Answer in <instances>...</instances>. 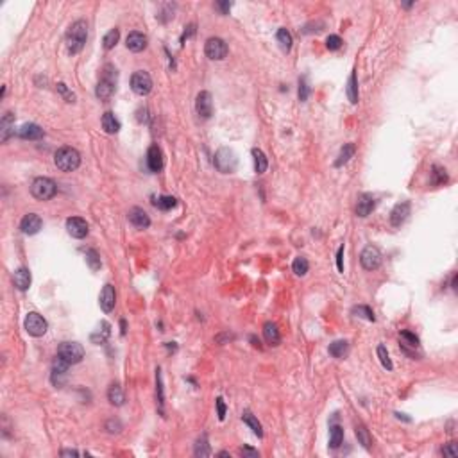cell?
<instances>
[{"mask_svg":"<svg viewBox=\"0 0 458 458\" xmlns=\"http://www.w3.org/2000/svg\"><path fill=\"white\" fill-rule=\"evenodd\" d=\"M88 38V24L84 20L74 22L66 32V47L70 54H77L82 51V47L86 43Z\"/></svg>","mask_w":458,"mask_h":458,"instance_id":"obj_1","label":"cell"},{"mask_svg":"<svg viewBox=\"0 0 458 458\" xmlns=\"http://www.w3.org/2000/svg\"><path fill=\"white\" fill-rule=\"evenodd\" d=\"M54 163L61 172H74L81 165V154L74 147H61L54 154Z\"/></svg>","mask_w":458,"mask_h":458,"instance_id":"obj_2","label":"cell"},{"mask_svg":"<svg viewBox=\"0 0 458 458\" xmlns=\"http://www.w3.org/2000/svg\"><path fill=\"white\" fill-rule=\"evenodd\" d=\"M115 88H117V70H115L113 65H106L104 70H102V77L97 84L95 95H97L101 101H107V99H111V95L115 93Z\"/></svg>","mask_w":458,"mask_h":458,"instance_id":"obj_3","label":"cell"},{"mask_svg":"<svg viewBox=\"0 0 458 458\" xmlns=\"http://www.w3.org/2000/svg\"><path fill=\"white\" fill-rule=\"evenodd\" d=\"M57 186L51 178H36L31 184V194L38 201H49L56 195Z\"/></svg>","mask_w":458,"mask_h":458,"instance_id":"obj_4","label":"cell"},{"mask_svg":"<svg viewBox=\"0 0 458 458\" xmlns=\"http://www.w3.org/2000/svg\"><path fill=\"white\" fill-rule=\"evenodd\" d=\"M215 167L222 174H231L236 168V154L228 147H222L215 154Z\"/></svg>","mask_w":458,"mask_h":458,"instance_id":"obj_5","label":"cell"},{"mask_svg":"<svg viewBox=\"0 0 458 458\" xmlns=\"http://www.w3.org/2000/svg\"><path fill=\"white\" fill-rule=\"evenodd\" d=\"M57 355L72 365V363H79L84 358V349L77 342H63L61 346L57 347Z\"/></svg>","mask_w":458,"mask_h":458,"instance_id":"obj_6","label":"cell"},{"mask_svg":"<svg viewBox=\"0 0 458 458\" xmlns=\"http://www.w3.org/2000/svg\"><path fill=\"white\" fill-rule=\"evenodd\" d=\"M131 90L136 93V95H140V97H145V95L151 93V90H153V79H151V76H149L147 72L138 70L132 74Z\"/></svg>","mask_w":458,"mask_h":458,"instance_id":"obj_7","label":"cell"},{"mask_svg":"<svg viewBox=\"0 0 458 458\" xmlns=\"http://www.w3.org/2000/svg\"><path fill=\"white\" fill-rule=\"evenodd\" d=\"M24 326H25V331L31 336H43L47 333V330H49L47 321L40 315V313H36V311L27 313Z\"/></svg>","mask_w":458,"mask_h":458,"instance_id":"obj_8","label":"cell"},{"mask_svg":"<svg viewBox=\"0 0 458 458\" xmlns=\"http://www.w3.org/2000/svg\"><path fill=\"white\" fill-rule=\"evenodd\" d=\"M204 52L211 61H222L228 56V45L222 38H209L204 45Z\"/></svg>","mask_w":458,"mask_h":458,"instance_id":"obj_9","label":"cell"},{"mask_svg":"<svg viewBox=\"0 0 458 458\" xmlns=\"http://www.w3.org/2000/svg\"><path fill=\"white\" fill-rule=\"evenodd\" d=\"M360 261H361V267L365 270H376V269H380V265H382V253H380L378 247H374V245H367L365 249L361 251Z\"/></svg>","mask_w":458,"mask_h":458,"instance_id":"obj_10","label":"cell"},{"mask_svg":"<svg viewBox=\"0 0 458 458\" xmlns=\"http://www.w3.org/2000/svg\"><path fill=\"white\" fill-rule=\"evenodd\" d=\"M66 231H68V234L70 236H74V238H84L88 234V222L84 219H81V217H70V219L66 220Z\"/></svg>","mask_w":458,"mask_h":458,"instance_id":"obj_11","label":"cell"},{"mask_svg":"<svg viewBox=\"0 0 458 458\" xmlns=\"http://www.w3.org/2000/svg\"><path fill=\"white\" fill-rule=\"evenodd\" d=\"M195 109H197L199 117L209 118L213 115V99H211V93L209 92H201L197 95V101H195Z\"/></svg>","mask_w":458,"mask_h":458,"instance_id":"obj_12","label":"cell"},{"mask_svg":"<svg viewBox=\"0 0 458 458\" xmlns=\"http://www.w3.org/2000/svg\"><path fill=\"white\" fill-rule=\"evenodd\" d=\"M99 303H101V308L106 311V313L113 311L115 303H117V292H115V286L113 285L104 286L102 292H101V297H99Z\"/></svg>","mask_w":458,"mask_h":458,"instance_id":"obj_13","label":"cell"},{"mask_svg":"<svg viewBox=\"0 0 458 458\" xmlns=\"http://www.w3.org/2000/svg\"><path fill=\"white\" fill-rule=\"evenodd\" d=\"M43 222H41L40 215L36 213H27L20 222V229L24 234H36L41 229Z\"/></svg>","mask_w":458,"mask_h":458,"instance_id":"obj_14","label":"cell"},{"mask_svg":"<svg viewBox=\"0 0 458 458\" xmlns=\"http://www.w3.org/2000/svg\"><path fill=\"white\" fill-rule=\"evenodd\" d=\"M408 215H410V203H408V201L396 204L392 209V213H390V224H392L394 228H399V226L408 219Z\"/></svg>","mask_w":458,"mask_h":458,"instance_id":"obj_15","label":"cell"},{"mask_svg":"<svg viewBox=\"0 0 458 458\" xmlns=\"http://www.w3.org/2000/svg\"><path fill=\"white\" fill-rule=\"evenodd\" d=\"M374 208H376V201H374V197H372L371 194H361L360 197H358V203H356L358 217L365 219V217H369V215L372 213Z\"/></svg>","mask_w":458,"mask_h":458,"instance_id":"obj_16","label":"cell"},{"mask_svg":"<svg viewBox=\"0 0 458 458\" xmlns=\"http://www.w3.org/2000/svg\"><path fill=\"white\" fill-rule=\"evenodd\" d=\"M127 219L134 228L138 229H147L151 226V219H149L147 211H143L142 208H131L127 213Z\"/></svg>","mask_w":458,"mask_h":458,"instance_id":"obj_17","label":"cell"},{"mask_svg":"<svg viewBox=\"0 0 458 458\" xmlns=\"http://www.w3.org/2000/svg\"><path fill=\"white\" fill-rule=\"evenodd\" d=\"M147 165L153 172H159L163 168V153L158 145H151L147 151Z\"/></svg>","mask_w":458,"mask_h":458,"instance_id":"obj_18","label":"cell"},{"mask_svg":"<svg viewBox=\"0 0 458 458\" xmlns=\"http://www.w3.org/2000/svg\"><path fill=\"white\" fill-rule=\"evenodd\" d=\"M126 45L131 52H142L145 47H147V36L142 34V32H129L127 40H126Z\"/></svg>","mask_w":458,"mask_h":458,"instance_id":"obj_19","label":"cell"},{"mask_svg":"<svg viewBox=\"0 0 458 458\" xmlns=\"http://www.w3.org/2000/svg\"><path fill=\"white\" fill-rule=\"evenodd\" d=\"M0 132H2V142H7L11 134H15V115L11 111L4 113V117L0 120Z\"/></svg>","mask_w":458,"mask_h":458,"instance_id":"obj_20","label":"cell"},{"mask_svg":"<svg viewBox=\"0 0 458 458\" xmlns=\"http://www.w3.org/2000/svg\"><path fill=\"white\" fill-rule=\"evenodd\" d=\"M13 283H15V286L18 290L25 292L27 288L31 286V272H29V269L20 267V269L16 270L15 274H13Z\"/></svg>","mask_w":458,"mask_h":458,"instance_id":"obj_21","label":"cell"},{"mask_svg":"<svg viewBox=\"0 0 458 458\" xmlns=\"http://www.w3.org/2000/svg\"><path fill=\"white\" fill-rule=\"evenodd\" d=\"M18 136L24 140H41L43 138V129L38 124H24L18 129Z\"/></svg>","mask_w":458,"mask_h":458,"instance_id":"obj_22","label":"cell"},{"mask_svg":"<svg viewBox=\"0 0 458 458\" xmlns=\"http://www.w3.org/2000/svg\"><path fill=\"white\" fill-rule=\"evenodd\" d=\"M263 336H265V340H267L269 346H280L281 335H280V330H278V326H276L274 322H265Z\"/></svg>","mask_w":458,"mask_h":458,"instance_id":"obj_23","label":"cell"},{"mask_svg":"<svg viewBox=\"0 0 458 458\" xmlns=\"http://www.w3.org/2000/svg\"><path fill=\"white\" fill-rule=\"evenodd\" d=\"M102 129H104L107 134H115V132L120 131V122H118V118L115 117V113L107 111L102 115Z\"/></svg>","mask_w":458,"mask_h":458,"instance_id":"obj_24","label":"cell"},{"mask_svg":"<svg viewBox=\"0 0 458 458\" xmlns=\"http://www.w3.org/2000/svg\"><path fill=\"white\" fill-rule=\"evenodd\" d=\"M107 399H109V403L115 405V407H122L124 405L126 396H124V390L118 383H113L111 387H109V390H107Z\"/></svg>","mask_w":458,"mask_h":458,"instance_id":"obj_25","label":"cell"},{"mask_svg":"<svg viewBox=\"0 0 458 458\" xmlns=\"http://www.w3.org/2000/svg\"><path fill=\"white\" fill-rule=\"evenodd\" d=\"M399 342H401V346L405 347V351H407L408 347H412V349L419 347V336L408 330H403L401 333H399Z\"/></svg>","mask_w":458,"mask_h":458,"instance_id":"obj_26","label":"cell"},{"mask_svg":"<svg viewBox=\"0 0 458 458\" xmlns=\"http://www.w3.org/2000/svg\"><path fill=\"white\" fill-rule=\"evenodd\" d=\"M253 161H254V172L256 174H263L269 167V161H267V156L263 154V151L260 149H253Z\"/></svg>","mask_w":458,"mask_h":458,"instance_id":"obj_27","label":"cell"},{"mask_svg":"<svg viewBox=\"0 0 458 458\" xmlns=\"http://www.w3.org/2000/svg\"><path fill=\"white\" fill-rule=\"evenodd\" d=\"M355 433H356V438H358V442L363 446L365 449H371V446H372V438H371V433H369V430H367L365 426L361 423H358L356 424V428H355Z\"/></svg>","mask_w":458,"mask_h":458,"instance_id":"obj_28","label":"cell"},{"mask_svg":"<svg viewBox=\"0 0 458 458\" xmlns=\"http://www.w3.org/2000/svg\"><path fill=\"white\" fill-rule=\"evenodd\" d=\"M328 351H330V355L333 358H344L347 355V351H349V344L346 340H335Z\"/></svg>","mask_w":458,"mask_h":458,"instance_id":"obj_29","label":"cell"},{"mask_svg":"<svg viewBox=\"0 0 458 458\" xmlns=\"http://www.w3.org/2000/svg\"><path fill=\"white\" fill-rule=\"evenodd\" d=\"M347 99L351 104H358V79H356V72H353L351 77H349V82H347Z\"/></svg>","mask_w":458,"mask_h":458,"instance_id":"obj_30","label":"cell"},{"mask_svg":"<svg viewBox=\"0 0 458 458\" xmlns=\"http://www.w3.org/2000/svg\"><path fill=\"white\" fill-rule=\"evenodd\" d=\"M355 145L353 143H346L344 147H342V151H340V154H338V159L335 161V167H342V165H346L349 159L355 156Z\"/></svg>","mask_w":458,"mask_h":458,"instance_id":"obj_31","label":"cell"},{"mask_svg":"<svg viewBox=\"0 0 458 458\" xmlns=\"http://www.w3.org/2000/svg\"><path fill=\"white\" fill-rule=\"evenodd\" d=\"M342 442H344V430H342L340 426H331L330 448L331 449H338Z\"/></svg>","mask_w":458,"mask_h":458,"instance_id":"obj_32","label":"cell"},{"mask_svg":"<svg viewBox=\"0 0 458 458\" xmlns=\"http://www.w3.org/2000/svg\"><path fill=\"white\" fill-rule=\"evenodd\" d=\"M432 183L435 184V186L448 183V172H446V168L438 167V165H435V167L432 168Z\"/></svg>","mask_w":458,"mask_h":458,"instance_id":"obj_33","label":"cell"},{"mask_svg":"<svg viewBox=\"0 0 458 458\" xmlns=\"http://www.w3.org/2000/svg\"><path fill=\"white\" fill-rule=\"evenodd\" d=\"M242 421H244L247 426L253 430V432L258 435V437H263V432H261V424L258 423V419L253 415V413H249V412H245L244 415H242Z\"/></svg>","mask_w":458,"mask_h":458,"instance_id":"obj_34","label":"cell"},{"mask_svg":"<svg viewBox=\"0 0 458 458\" xmlns=\"http://www.w3.org/2000/svg\"><path fill=\"white\" fill-rule=\"evenodd\" d=\"M211 451H209V444H208V437L203 435L195 442V457H209Z\"/></svg>","mask_w":458,"mask_h":458,"instance_id":"obj_35","label":"cell"},{"mask_svg":"<svg viewBox=\"0 0 458 458\" xmlns=\"http://www.w3.org/2000/svg\"><path fill=\"white\" fill-rule=\"evenodd\" d=\"M292 269H294V272L297 276H305L306 272H308V269H310V263H308V260H306L305 256H297L294 260V263H292Z\"/></svg>","mask_w":458,"mask_h":458,"instance_id":"obj_36","label":"cell"},{"mask_svg":"<svg viewBox=\"0 0 458 458\" xmlns=\"http://www.w3.org/2000/svg\"><path fill=\"white\" fill-rule=\"evenodd\" d=\"M118 38H120V31L115 27V29H111V31L104 36V41H102V43H104V49H106V51H111L113 47L118 43Z\"/></svg>","mask_w":458,"mask_h":458,"instance_id":"obj_37","label":"cell"},{"mask_svg":"<svg viewBox=\"0 0 458 458\" xmlns=\"http://www.w3.org/2000/svg\"><path fill=\"white\" fill-rule=\"evenodd\" d=\"M278 43L281 45L283 51H290L292 43H294V41H292V34L286 31V29H280V31H278Z\"/></svg>","mask_w":458,"mask_h":458,"instance_id":"obj_38","label":"cell"},{"mask_svg":"<svg viewBox=\"0 0 458 458\" xmlns=\"http://www.w3.org/2000/svg\"><path fill=\"white\" fill-rule=\"evenodd\" d=\"M156 397H158L159 410L163 412L165 396H163V382H161V371H159V369H156Z\"/></svg>","mask_w":458,"mask_h":458,"instance_id":"obj_39","label":"cell"},{"mask_svg":"<svg viewBox=\"0 0 458 458\" xmlns=\"http://www.w3.org/2000/svg\"><path fill=\"white\" fill-rule=\"evenodd\" d=\"M353 313L356 317H363V319H367V321H371V322L376 321L374 311H372L369 306H355V308H353Z\"/></svg>","mask_w":458,"mask_h":458,"instance_id":"obj_40","label":"cell"},{"mask_svg":"<svg viewBox=\"0 0 458 458\" xmlns=\"http://www.w3.org/2000/svg\"><path fill=\"white\" fill-rule=\"evenodd\" d=\"M86 261H88V265H90V269L92 270L101 269V256H99V253L95 249L86 251Z\"/></svg>","mask_w":458,"mask_h":458,"instance_id":"obj_41","label":"cell"},{"mask_svg":"<svg viewBox=\"0 0 458 458\" xmlns=\"http://www.w3.org/2000/svg\"><path fill=\"white\" fill-rule=\"evenodd\" d=\"M154 204H156V206H158L159 209H163V211H168V209H172L174 206L178 204V201H176V197H170V195H163V197H159Z\"/></svg>","mask_w":458,"mask_h":458,"instance_id":"obj_42","label":"cell"},{"mask_svg":"<svg viewBox=\"0 0 458 458\" xmlns=\"http://www.w3.org/2000/svg\"><path fill=\"white\" fill-rule=\"evenodd\" d=\"M378 358L382 361V365L387 369V371H392V361H390V356H388V351L385 346H378Z\"/></svg>","mask_w":458,"mask_h":458,"instance_id":"obj_43","label":"cell"},{"mask_svg":"<svg viewBox=\"0 0 458 458\" xmlns=\"http://www.w3.org/2000/svg\"><path fill=\"white\" fill-rule=\"evenodd\" d=\"M109 324L107 322H102V333L101 330H99V333H93L92 335V340L95 342V344H104V342L107 340V336H109Z\"/></svg>","mask_w":458,"mask_h":458,"instance_id":"obj_44","label":"cell"},{"mask_svg":"<svg viewBox=\"0 0 458 458\" xmlns=\"http://www.w3.org/2000/svg\"><path fill=\"white\" fill-rule=\"evenodd\" d=\"M308 97H310V86H308V79H306V76H305L299 79V101L306 102Z\"/></svg>","mask_w":458,"mask_h":458,"instance_id":"obj_45","label":"cell"},{"mask_svg":"<svg viewBox=\"0 0 458 458\" xmlns=\"http://www.w3.org/2000/svg\"><path fill=\"white\" fill-rule=\"evenodd\" d=\"M326 47L330 49V51H338V49L342 47V38H340V36H336V34L328 36Z\"/></svg>","mask_w":458,"mask_h":458,"instance_id":"obj_46","label":"cell"},{"mask_svg":"<svg viewBox=\"0 0 458 458\" xmlns=\"http://www.w3.org/2000/svg\"><path fill=\"white\" fill-rule=\"evenodd\" d=\"M442 455H444V457H449V458L458 457V444L457 442L446 444V446L442 448Z\"/></svg>","mask_w":458,"mask_h":458,"instance_id":"obj_47","label":"cell"},{"mask_svg":"<svg viewBox=\"0 0 458 458\" xmlns=\"http://www.w3.org/2000/svg\"><path fill=\"white\" fill-rule=\"evenodd\" d=\"M217 415H219L220 421H224L226 417V403L222 397H217Z\"/></svg>","mask_w":458,"mask_h":458,"instance_id":"obj_48","label":"cell"},{"mask_svg":"<svg viewBox=\"0 0 458 458\" xmlns=\"http://www.w3.org/2000/svg\"><path fill=\"white\" fill-rule=\"evenodd\" d=\"M336 267L340 272H344V245H340L336 251Z\"/></svg>","mask_w":458,"mask_h":458,"instance_id":"obj_49","label":"cell"},{"mask_svg":"<svg viewBox=\"0 0 458 458\" xmlns=\"http://www.w3.org/2000/svg\"><path fill=\"white\" fill-rule=\"evenodd\" d=\"M242 457H251V458H256V457H260V453L256 451V449H251V448H240V451H238Z\"/></svg>","mask_w":458,"mask_h":458,"instance_id":"obj_50","label":"cell"},{"mask_svg":"<svg viewBox=\"0 0 458 458\" xmlns=\"http://www.w3.org/2000/svg\"><path fill=\"white\" fill-rule=\"evenodd\" d=\"M57 90H59V92H61L63 95H65V97H66V102H74V93H70V92H68V90H66V86H65V84H63V82H59V84H57Z\"/></svg>","mask_w":458,"mask_h":458,"instance_id":"obj_51","label":"cell"},{"mask_svg":"<svg viewBox=\"0 0 458 458\" xmlns=\"http://www.w3.org/2000/svg\"><path fill=\"white\" fill-rule=\"evenodd\" d=\"M215 7H217V9H219L222 15H228L229 9H231V2H217V4H215Z\"/></svg>","mask_w":458,"mask_h":458,"instance_id":"obj_52","label":"cell"},{"mask_svg":"<svg viewBox=\"0 0 458 458\" xmlns=\"http://www.w3.org/2000/svg\"><path fill=\"white\" fill-rule=\"evenodd\" d=\"M106 428H107V432L109 433H117V432H120V423L118 421H109V423L106 424Z\"/></svg>","mask_w":458,"mask_h":458,"instance_id":"obj_53","label":"cell"},{"mask_svg":"<svg viewBox=\"0 0 458 458\" xmlns=\"http://www.w3.org/2000/svg\"><path fill=\"white\" fill-rule=\"evenodd\" d=\"M77 451L76 449H65V451H61V457H77Z\"/></svg>","mask_w":458,"mask_h":458,"instance_id":"obj_54","label":"cell"}]
</instances>
